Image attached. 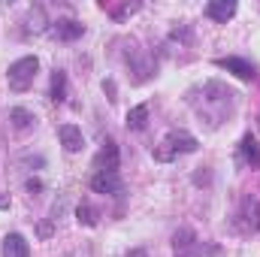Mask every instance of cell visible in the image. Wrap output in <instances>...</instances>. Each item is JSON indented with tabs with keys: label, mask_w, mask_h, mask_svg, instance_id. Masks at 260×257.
<instances>
[{
	"label": "cell",
	"mask_w": 260,
	"mask_h": 257,
	"mask_svg": "<svg viewBox=\"0 0 260 257\" xmlns=\"http://www.w3.org/2000/svg\"><path fill=\"white\" fill-rule=\"evenodd\" d=\"M188 103L197 109L200 118H206L212 127L227 121L236 109V91L221 85V82H203L200 88L188 91Z\"/></svg>",
	"instance_id": "6da1fadb"
},
{
	"label": "cell",
	"mask_w": 260,
	"mask_h": 257,
	"mask_svg": "<svg viewBox=\"0 0 260 257\" xmlns=\"http://www.w3.org/2000/svg\"><path fill=\"white\" fill-rule=\"evenodd\" d=\"M37 70H40V61H37L34 55L18 58L15 64L9 67V73H6L9 88H12V91H27V88L34 85V79H37Z\"/></svg>",
	"instance_id": "7a4b0ae2"
},
{
	"label": "cell",
	"mask_w": 260,
	"mask_h": 257,
	"mask_svg": "<svg viewBox=\"0 0 260 257\" xmlns=\"http://www.w3.org/2000/svg\"><path fill=\"white\" fill-rule=\"evenodd\" d=\"M164 145H170V148L167 151H157V160H170L176 154H191V151H197L200 142H197V136H191L188 130H173Z\"/></svg>",
	"instance_id": "3957f363"
},
{
	"label": "cell",
	"mask_w": 260,
	"mask_h": 257,
	"mask_svg": "<svg viewBox=\"0 0 260 257\" xmlns=\"http://www.w3.org/2000/svg\"><path fill=\"white\" fill-rule=\"evenodd\" d=\"M118 164H121V154H118V145L112 139H106L100 145V151L94 154V170L97 173H118Z\"/></svg>",
	"instance_id": "277c9868"
},
{
	"label": "cell",
	"mask_w": 260,
	"mask_h": 257,
	"mask_svg": "<svg viewBox=\"0 0 260 257\" xmlns=\"http://www.w3.org/2000/svg\"><path fill=\"white\" fill-rule=\"evenodd\" d=\"M121 188H124V182H121L118 173H94V176H91V191L94 194H109V197H115V194H121Z\"/></svg>",
	"instance_id": "5b68a950"
},
{
	"label": "cell",
	"mask_w": 260,
	"mask_h": 257,
	"mask_svg": "<svg viewBox=\"0 0 260 257\" xmlns=\"http://www.w3.org/2000/svg\"><path fill=\"white\" fill-rule=\"evenodd\" d=\"M215 64L221 67V70H227V73H233V76H239V79H245V82H254L257 79L254 64H248L245 58H218Z\"/></svg>",
	"instance_id": "8992f818"
},
{
	"label": "cell",
	"mask_w": 260,
	"mask_h": 257,
	"mask_svg": "<svg viewBox=\"0 0 260 257\" xmlns=\"http://www.w3.org/2000/svg\"><path fill=\"white\" fill-rule=\"evenodd\" d=\"M206 15H209L212 21L227 24V21L236 15V0H212V3H206Z\"/></svg>",
	"instance_id": "52a82bcc"
},
{
	"label": "cell",
	"mask_w": 260,
	"mask_h": 257,
	"mask_svg": "<svg viewBox=\"0 0 260 257\" xmlns=\"http://www.w3.org/2000/svg\"><path fill=\"white\" fill-rule=\"evenodd\" d=\"M82 34H85V24H82V21H76V18H61V21H55V37H58V40H64V43L79 40Z\"/></svg>",
	"instance_id": "ba28073f"
},
{
	"label": "cell",
	"mask_w": 260,
	"mask_h": 257,
	"mask_svg": "<svg viewBox=\"0 0 260 257\" xmlns=\"http://www.w3.org/2000/svg\"><path fill=\"white\" fill-rule=\"evenodd\" d=\"M3 257H30V245L21 233H9L3 239Z\"/></svg>",
	"instance_id": "9c48e42d"
},
{
	"label": "cell",
	"mask_w": 260,
	"mask_h": 257,
	"mask_svg": "<svg viewBox=\"0 0 260 257\" xmlns=\"http://www.w3.org/2000/svg\"><path fill=\"white\" fill-rule=\"evenodd\" d=\"M58 136H61V145H64L67 151H82V145H85L82 130L73 127V124H61L58 127Z\"/></svg>",
	"instance_id": "30bf717a"
},
{
	"label": "cell",
	"mask_w": 260,
	"mask_h": 257,
	"mask_svg": "<svg viewBox=\"0 0 260 257\" xmlns=\"http://www.w3.org/2000/svg\"><path fill=\"white\" fill-rule=\"evenodd\" d=\"M239 151H242L245 164H251V167H257V170H260V145H257V139H254L251 133H248V136H242Z\"/></svg>",
	"instance_id": "8fae6325"
},
{
	"label": "cell",
	"mask_w": 260,
	"mask_h": 257,
	"mask_svg": "<svg viewBox=\"0 0 260 257\" xmlns=\"http://www.w3.org/2000/svg\"><path fill=\"white\" fill-rule=\"evenodd\" d=\"M239 218H245V227H242V230H251V233L260 230V206L254 200H245V203H242V215H239Z\"/></svg>",
	"instance_id": "7c38bea8"
},
{
	"label": "cell",
	"mask_w": 260,
	"mask_h": 257,
	"mask_svg": "<svg viewBox=\"0 0 260 257\" xmlns=\"http://www.w3.org/2000/svg\"><path fill=\"white\" fill-rule=\"evenodd\" d=\"M9 121H12V127L15 130H27L37 124V115L30 112V109H21V106H15V109H9Z\"/></svg>",
	"instance_id": "4fadbf2b"
},
{
	"label": "cell",
	"mask_w": 260,
	"mask_h": 257,
	"mask_svg": "<svg viewBox=\"0 0 260 257\" xmlns=\"http://www.w3.org/2000/svg\"><path fill=\"white\" fill-rule=\"evenodd\" d=\"M148 124V106L142 103V106H133L127 112V130H145Z\"/></svg>",
	"instance_id": "5bb4252c"
},
{
	"label": "cell",
	"mask_w": 260,
	"mask_h": 257,
	"mask_svg": "<svg viewBox=\"0 0 260 257\" xmlns=\"http://www.w3.org/2000/svg\"><path fill=\"white\" fill-rule=\"evenodd\" d=\"M49 97H52L55 103H61L67 97V73L64 70H55V73H52V91H49Z\"/></svg>",
	"instance_id": "9a60e30c"
},
{
	"label": "cell",
	"mask_w": 260,
	"mask_h": 257,
	"mask_svg": "<svg viewBox=\"0 0 260 257\" xmlns=\"http://www.w3.org/2000/svg\"><path fill=\"white\" fill-rule=\"evenodd\" d=\"M115 21H124V18H130L133 12H139L142 9V3H121V6H103Z\"/></svg>",
	"instance_id": "2e32d148"
},
{
	"label": "cell",
	"mask_w": 260,
	"mask_h": 257,
	"mask_svg": "<svg viewBox=\"0 0 260 257\" xmlns=\"http://www.w3.org/2000/svg\"><path fill=\"white\" fill-rule=\"evenodd\" d=\"M173 245H176V251H182V248H191V245H197L194 230H179V233L173 236Z\"/></svg>",
	"instance_id": "e0dca14e"
},
{
	"label": "cell",
	"mask_w": 260,
	"mask_h": 257,
	"mask_svg": "<svg viewBox=\"0 0 260 257\" xmlns=\"http://www.w3.org/2000/svg\"><path fill=\"white\" fill-rule=\"evenodd\" d=\"M76 215H79V224H85V227H94V224H97V209L88 206V203H82Z\"/></svg>",
	"instance_id": "ac0fdd59"
},
{
	"label": "cell",
	"mask_w": 260,
	"mask_h": 257,
	"mask_svg": "<svg viewBox=\"0 0 260 257\" xmlns=\"http://www.w3.org/2000/svg\"><path fill=\"white\" fill-rule=\"evenodd\" d=\"M200 254H203V248L200 245H191V248H182L176 257H200Z\"/></svg>",
	"instance_id": "d6986e66"
},
{
	"label": "cell",
	"mask_w": 260,
	"mask_h": 257,
	"mask_svg": "<svg viewBox=\"0 0 260 257\" xmlns=\"http://www.w3.org/2000/svg\"><path fill=\"white\" fill-rule=\"evenodd\" d=\"M103 91L109 94V100H115V82H103Z\"/></svg>",
	"instance_id": "ffe728a7"
},
{
	"label": "cell",
	"mask_w": 260,
	"mask_h": 257,
	"mask_svg": "<svg viewBox=\"0 0 260 257\" xmlns=\"http://www.w3.org/2000/svg\"><path fill=\"white\" fill-rule=\"evenodd\" d=\"M127 257H148V251L145 248H133V251H127Z\"/></svg>",
	"instance_id": "44dd1931"
},
{
	"label": "cell",
	"mask_w": 260,
	"mask_h": 257,
	"mask_svg": "<svg viewBox=\"0 0 260 257\" xmlns=\"http://www.w3.org/2000/svg\"><path fill=\"white\" fill-rule=\"evenodd\" d=\"M40 188H43V182H37V179L27 182V191H40Z\"/></svg>",
	"instance_id": "7402d4cb"
}]
</instances>
